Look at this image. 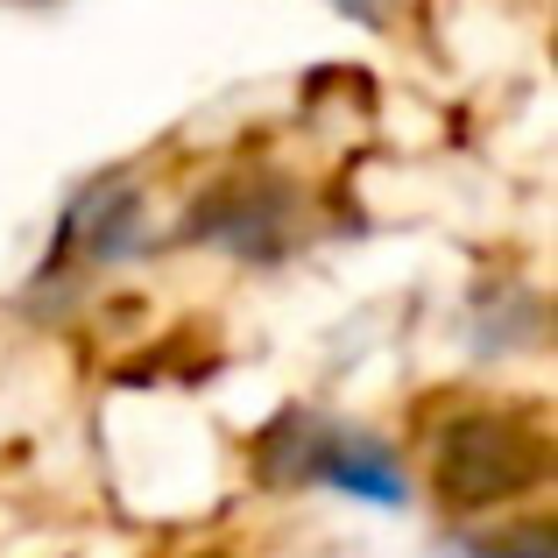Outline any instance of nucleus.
<instances>
[{"label": "nucleus", "mask_w": 558, "mask_h": 558, "mask_svg": "<svg viewBox=\"0 0 558 558\" xmlns=\"http://www.w3.org/2000/svg\"><path fill=\"white\" fill-rule=\"evenodd\" d=\"M551 481V432L523 403H466L432 438V488L446 509L481 517L509 509Z\"/></svg>", "instance_id": "obj_1"}, {"label": "nucleus", "mask_w": 558, "mask_h": 558, "mask_svg": "<svg viewBox=\"0 0 558 558\" xmlns=\"http://www.w3.org/2000/svg\"><path fill=\"white\" fill-rule=\"evenodd\" d=\"M255 474L276 481V488H332V495H354V502H375V509L410 502L403 460L381 438L354 432L340 417H318V410H283L255 438Z\"/></svg>", "instance_id": "obj_2"}, {"label": "nucleus", "mask_w": 558, "mask_h": 558, "mask_svg": "<svg viewBox=\"0 0 558 558\" xmlns=\"http://www.w3.org/2000/svg\"><path fill=\"white\" fill-rule=\"evenodd\" d=\"M298 233H304V213L283 178H233V184L205 191L184 219V241L227 247L241 262H283L298 247Z\"/></svg>", "instance_id": "obj_3"}, {"label": "nucleus", "mask_w": 558, "mask_h": 558, "mask_svg": "<svg viewBox=\"0 0 558 558\" xmlns=\"http://www.w3.org/2000/svg\"><path fill=\"white\" fill-rule=\"evenodd\" d=\"M135 247H142V191L128 178H99L64 205L36 283H78V276L107 269V262H128Z\"/></svg>", "instance_id": "obj_4"}, {"label": "nucleus", "mask_w": 558, "mask_h": 558, "mask_svg": "<svg viewBox=\"0 0 558 558\" xmlns=\"http://www.w3.org/2000/svg\"><path fill=\"white\" fill-rule=\"evenodd\" d=\"M460 551L466 558H558V531H551V517H523V523H502L488 537H466Z\"/></svg>", "instance_id": "obj_5"}, {"label": "nucleus", "mask_w": 558, "mask_h": 558, "mask_svg": "<svg viewBox=\"0 0 558 558\" xmlns=\"http://www.w3.org/2000/svg\"><path fill=\"white\" fill-rule=\"evenodd\" d=\"M347 22H381V0H332Z\"/></svg>", "instance_id": "obj_6"}]
</instances>
